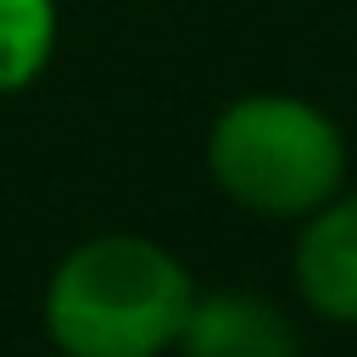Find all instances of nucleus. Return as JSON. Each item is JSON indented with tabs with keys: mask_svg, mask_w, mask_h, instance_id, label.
<instances>
[{
	"mask_svg": "<svg viewBox=\"0 0 357 357\" xmlns=\"http://www.w3.org/2000/svg\"><path fill=\"white\" fill-rule=\"evenodd\" d=\"M56 50V0H0V89H28Z\"/></svg>",
	"mask_w": 357,
	"mask_h": 357,
	"instance_id": "obj_5",
	"label": "nucleus"
},
{
	"mask_svg": "<svg viewBox=\"0 0 357 357\" xmlns=\"http://www.w3.org/2000/svg\"><path fill=\"white\" fill-rule=\"evenodd\" d=\"M296 290L329 324H357V190L329 195L296 234Z\"/></svg>",
	"mask_w": 357,
	"mask_h": 357,
	"instance_id": "obj_3",
	"label": "nucleus"
},
{
	"mask_svg": "<svg viewBox=\"0 0 357 357\" xmlns=\"http://www.w3.org/2000/svg\"><path fill=\"white\" fill-rule=\"evenodd\" d=\"M212 184L262 218H307L346 184V139L301 95H240L206 134Z\"/></svg>",
	"mask_w": 357,
	"mask_h": 357,
	"instance_id": "obj_2",
	"label": "nucleus"
},
{
	"mask_svg": "<svg viewBox=\"0 0 357 357\" xmlns=\"http://www.w3.org/2000/svg\"><path fill=\"white\" fill-rule=\"evenodd\" d=\"M184 357H296V324L251 290H212L190 301V318L178 329Z\"/></svg>",
	"mask_w": 357,
	"mask_h": 357,
	"instance_id": "obj_4",
	"label": "nucleus"
},
{
	"mask_svg": "<svg viewBox=\"0 0 357 357\" xmlns=\"http://www.w3.org/2000/svg\"><path fill=\"white\" fill-rule=\"evenodd\" d=\"M195 284L184 262L145 234H95L73 245L45 284V335L61 357H162L178 346Z\"/></svg>",
	"mask_w": 357,
	"mask_h": 357,
	"instance_id": "obj_1",
	"label": "nucleus"
}]
</instances>
